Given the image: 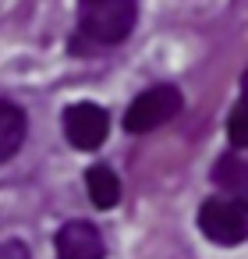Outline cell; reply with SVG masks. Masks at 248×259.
<instances>
[{
	"mask_svg": "<svg viewBox=\"0 0 248 259\" xmlns=\"http://www.w3.org/2000/svg\"><path fill=\"white\" fill-rule=\"evenodd\" d=\"M138 22V0H78V36L92 47H117Z\"/></svg>",
	"mask_w": 248,
	"mask_h": 259,
	"instance_id": "obj_1",
	"label": "cell"
},
{
	"mask_svg": "<svg viewBox=\"0 0 248 259\" xmlns=\"http://www.w3.org/2000/svg\"><path fill=\"white\" fill-rule=\"evenodd\" d=\"M184 107V96L177 85L170 82H160V85H149L145 93H138L128 110H124V132L128 135H149L156 128H163L167 121H174Z\"/></svg>",
	"mask_w": 248,
	"mask_h": 259,
	"instance_id": "obj_2",
	"label": "cell"
},
{
	"mask_svg": "<svg viewBox=\"0 0 248 259\" xmlns=\"http://www.w3.org/2000/svg\"><path fill=\"white\" fill-rule=\"evenodd\" d=\"M199 231L213 245H241L248 241V199H206L199 206Z\"/></svg>",
	"mask_w": 248,
	"mask_h": 259,
	"instance_id": "obj_3",
	"label": "cell"
},
{
	"mask_svg": "<svg viewBox=\"0 0 248 259\" xmlns=\"http://www.w3.org/2000/svg\"><path fill=\"white\" fill-rule=\"evenodd\" d=\"M64 139L82 149V153H92L107 142V132H110V114L92 103V100H82V103H71L64 107Z\"/></svg>",
	"mask_w": 248,
	"mask_h": 259,
	"instance_id": "obj_4",
	"label": "cell"
},
{
	"mask_svg": "<svg viewBox=\"0 0 248 259\" xmlns=\"http://www.w3.org/2000/svg\"><path fill=\"white\" fill-rule=\"evenodd\" d=\"M54 245H57V259H103L107 255V241L92 220H68L57 231Z\"/></svg>",
	"mask_w": 248,
	"mask_h": 259,
	"instance_id": "obj_5",
	"label": "cell"
},
{
	"mask_svg": "<svg viewBox=\"0 0 248 259\" xmlns=\"http://www.w3.org/2000/svg\"><path fill=\"white\" fill-rule=\"evenodd\" d=\"M29 135V117L18 103L0 100V163H8L11 156H18V149L25 146Z\"/></svg>",
	"mask_w": 248,
	"mask_h": 259,
	"instance_id": "obj_6",
	"label": "cell"
},
{
	"mask_svg": "<svg viewBox=\"0 0 248 259\" xmlns=\"http://www.w3.org/2000/svg\"><path fill=\"white\" fill-rule=\"evenodd\" d=\"M213 185L234 199H248V160H241L237 153H223L213 163Z\"/></svg>",
	"mask_w": 248,
	"mask_h": 259,
	"instance_id": "obj_7",
	"label": "cell"
},
{
	"mask_svg": "<svg viewBox=\"0 0 248 259\" xmlns=\"http://www.w3.org/2000/svg\"><path fill=\"white\" fill-rule=\"evenodd\" d=\"M85 188L96 209H114L121 202V178L107 167V163H92L85 170Z\"/></svg>",
	"mask_w": 248,
	"mask_h": 259,
	"instance_id": "obj_8",
	"label": "cell"
},
{
	"mask_svg": "<svg viewBox=\"0 0 248 259\" xmlns=\"http://www.w3.org/2000/svg\"><path fill=\"white\" fill-rule=\"evenodd\" d=\"M227 139L234 149H248V96H241L227 117Z\"/></svg>",
	"mask_w": 248,
	"mask_h": 259,
	"instance_id": "obj_9",
	"label": "cell"
},
{
	"mask_svg": "<svg viewBox=\"0 0 248 259\" xmlns=\"http://www.w3.org/2000/svg\"><path fill=\"white\" fill-rule=\"evenodd\" d=\"M0 259H29V245H25L22 238L0 241Z\"/></svg>",
	"mask_w": 248,
	"mask_h": 259,
	"instance_id": "obj_10",
	"label": "cell"
},
{
	"mask_svg": "<svg viewBox=\"0 0 248 259\" xmlns=\"http://www.w3.org/2000/svg\"><path fill=\"white\" fill-rule=\"evenodd\" d=\"M241 85H244V96H248V71H244V78H241Z\"/></svg>",
	"mask_w": 248,
	"mask_h": 259,
	"instance_id": "obj_11",
	"label": "cell"
}]
</instances>
